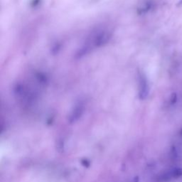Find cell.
Returning a JSON list of instances; mask_svg holds the SVG:
<instances>
[{
	"instance_id": "cell-4",
	"label": "cell",
	"mask_w": 182,
	"mask_h": 182,
	"mask_svg": "<svg viewBox=\"0 0 182 182\" xmlns=\"http://www.w3.org/2000/svg\"><path fill=\"white\" fill-rule=\"evenodd\" d=\"M182 176V168H177L174 169L172 171H171V177H174V178H178Z\"/></svg>"
},
{
	"instance_id": "cell-3",
	"label": "cell",
	"mask_w": 182,
	"mask_h": 182,
	"mask_svg": "<svg viewBox=\"0 0 182 182\" xmlns=\"http://www.w3.org/2000/svg\"><path fill=\"white\" fill-rule=\"evenodd\" d=\"M152 7V3L150 1H146L142 3L141 6L138 8V13L139 14H144L147 13V11H150Z\"/></svg>"
},
{
	"instance_id": "cell-5",
	"label": "cell",
	"mask_w": 182,
	"mask_h": 182,
	"mask_svg": "<svg viewBox=\"0 0 182 182\" xmlns=\"http://www.w3.org/2000/svg\"><path fill=\"white\" fill-rule=\"evenodd\" d=\"M178 100V96L176 93H172L170 95L169 97V103L171 105H174L177 102Z\"/></svg>"
},
{
	"instance_id": "cell-6",
	"label": "cell",
	"mask_w": 182,
	"mask_h": 182,
	"mask_svg": "<svg viewBox=\"0 0 182 182\" xmlns=\"http://www.w3.org/2000/svg\"><path fill=\"white\" fill-rule=\"evenodd\" d=\"M181 4H182V0H181V1H180L179 2L178 5H181Z\"/></svg>"
},
{
	"instance_id": "cell-1",
	"label": "cell",
	"mask_w": 182,
	"mask_h": 182,
	"mask_svg": "<svg viewBox=\"0 0 182 182\" xmlns=\"http://www.w3.org/2000/svg\"><path fill=\"white\" fill-rule=\"evenodd\" d=\"M139 97L141 100H144L148 96L150 88L147 78L143 73L139 75Z\"/></svg>"
},
{
	"instance_id": "cell-2",
	"label": "cell",
	"mask_w": 182,
	"mask_h": 182,
	"mask_svg": "<svg viewBox=\"0 0 182 182\" xmlns=\"http://www.w3.org/2000/svg\"><path fill=\"white\" fill-rule=\"evenodd\" d=\"M84 111V106L83 104L82 103H79L78 104H77L75 105V107H74V109L73 110V111L71 112V114H70L69 117V121L70 122L73 123L76 122L77 120H78V119L81 118V117L82 116L83 113Z\"/></svg>"
}]
</instances>
